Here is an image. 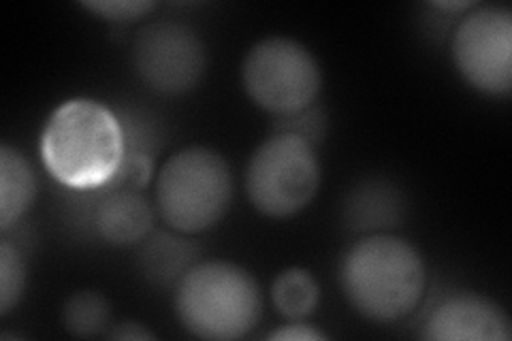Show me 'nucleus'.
<instances>
[{
    "label": "nucleus",
    "mask_w": 512,
    "mask_h": 341,
    "mask_svg": "<svg viewBox=\"0 0 512 341\" xmlns=\"http://www.w3.org/2000/svg\"><path fill=\"white\" fill-rule=\"evenodd\" d=\"M41 158L54 180L75 192L116 182L126 158V131L118 113L94 99L56 107L41 133Z\"/></svg>",
    "instance_id": "nucleus-1"
},
{
    "label": "nucleus",
    "mask_w": 512,
    "mask_h": 341,
    "mask_svg": "<svg viewBox=\"0 0 512 341\" xmlns=\"http://www.w3.org/2000/svg\"><path fill=\"white\" fill-rule=\"evenodd\" d=\"M340 286L348 305L365 320L397 322L421 303L427 267L412 243L391 235H372L344 254Z\"/></svg>",
    "instance_id": "nucleus-2"
},
{
    "label": "nucleus",
    "mask_w": 512,
    "mask_h": 341,
    "mask_svg": "<svg viewBox=\"0 0 512 341\" xmlns=\"http://www.w3.org/2000/svg\"><path fill=\"white\" fill-rule=\"evenodd\" d=\"M175 316L199 339L233 341L246 337L263 314L259 282L229 261H205L175 286Z\"/></svg>",
    "instance_id": "nucleus-3"
},
{
    "label": "nucleus",
    "mask_w": 512,
    "mask_h": 341,
    "mask_svg": "<svg viewBox=\"0 0 512 341\" xmlns=\"http://www.w3.org/2000/svg\"><path fill=\"white\" fill-rule=\"evenodd\" d=\"M154 201L160 218L175 233L210 231L233 201V173L227 158L203 145L175 152L158 171Z\"/></svg>",
    "instance_id": "nucleus-4"
},
{
    "label": "nucleus",
    "mask_w": 512,
    "mask_h": 341,
    "mask_svg": "<svg viewBox=\"0 0 512 341\" xmlns=\"http://www.w3.org/2000/svg\"><path fill=\"white\" fill-rule=\"evenodd\" d=\"M320 186L316 148L301 137L274 133L248 160L246 194L256 211L286 220L306 209Z\"/></svg>",
    "instance_id": "nucleus-5"
},
{
    "label": "nucleus",
    "mask_w": 512,
    "mask_h": 341,
    "mask_svg": "<svg viewBox=\"0 0 512 341\" xmlns=\"http://www.w3.org/2000/svg\"><path fill=\"white\" fill-rule=\"evenodd\" d=\"M242 84L256 107L280 120L316 103L323 73L306 45L288 37H267L248 50Z\"/></svg>",
    "instance_id": "nucleus-6"
},
{
    "label": "nucleus",
    "mask_w": 512,
    "mask_h": 341,
    "mask_svg": "<svg viewBox=\"0 0 512 341\" xmlns=\"http://www.w3.org/2000/svg\"><path fill=\"white\" fill-rule=\"evenodd\" d=\"M451 54L468 86L487 96L512 90V13L506 7H480L455 30Z\"/></svg>",
    "instance_id": "nucleus-7"
},
{
    "label": "nucleus",
    "mask_w": 512,
    "mask_h": 341,
    "mask_svg": "<svg viewBox=\"0 0 512 341\" xmlns=\"http://www.w3.org/2000/svg\"><path fill=\"white\" fill-rule=\"evenodd\" d=\"M133 67L150 90L180 96L195 90L205 75V43L188 24L158 20L137 35Z\"/></svg>",
    "instance_id": "nucleus-8"
},
{
    "label": "nucleus",
    "mask_w": 512,
    "mask_h": 341,
    "mask_svg": "<svg viewBox=\"0 0 512 341\" xmlns=\"http://www.w3.org/2000/svg\"><path fill=\"white\" fill-rule=\"evenodd\" d=\"M423 337L431 341H508L512 324L495 301L476 292H453L429 312Z\"/></svg>",
    "instance_id": "nucleus-9"
},
{
    "label": "nucleus",
    "mask_w": 512,
    "mask_h": 341,
    "mask_svg": "<svg viewBox=\"0 0 512 341\" xmlns=\"http://www.w3.org/2000/svg\"><path fill=\"white\" fill-rule=\"evenodd\" d=\"M94 233L109 246L128 248L154 231V207L137 188L107 186L90 211Z\"/></svg>",
    "instance_id": "nucleus-10"
},
{
    "label": "nucleus",
    "mask_w": 512,
    "mask_h": 341,
    "mask_svg": "<svg viewBox=\"0 0 512 341\" xmlns=\"http://www.w3.org/2000/svg\"><path fill=\"white\" fill-rule=\"evenodd\" d=\"M197 246L182 233H156L143 241L139 267L148 282L160 288L178 286V282L195 267Z\"/></svg>",
    "instance_id": "nucleus-11"
},
{
    "label": "nucleus",
    "mask_w": 512,
    "mask_h": 341,
    "mask_svg": "<svg viewBox=\"0 0 512 341\" xmlns=\"http://www.w3.org/2000/svg\"><path fill=\"white\" fill-rule=\"evenodd\" d=\"M37 197V177L28 158L3 145L0 148V229L7 233L18 224Z\"/></svg>",
    "instance_id": "nucleus-12"
},
{
    "label": "nucleus",
    "mask_w": 512,
    "mask_h": 341,
    "mask_svg": "<svg viewBox=\"0 0 512 341\" xmlns=\"http://www.w3.org/2000/svg\"><path fill=\"white\" fill-rule=\"evenodd\" d=\"M402 214V194L380 180L359 184L346 199V222L355 231L387 229L399 224Z\"/></svg>",
    "instance_id": "nucleus-13"
},
{
    "label": "nucleus",
    "mask_w": 512,
    "mask_h": 341,
    "mask_svg": "<svg viewBox=\"0 0 512 341\" xmlns=\"http://www.w3.org/2000/svg\"><path fill=\"white\" fill-rule=\"evenodd\" d=\"M271 299H274L276 310L286 320H303L308 318L318 305V282L308 269H284L282 273H278L274 286H271Z\"/></svg>",
    "instance_id": "nucleus-14"
},
{
    "label": "nucleus",
    "mask_w": 512,
    "mask_h": 341,
    "mask_svg": "<svg viewBox=\"0 0 512 341\" xmlns=\"http://www.w3.org/2000/svg\"><path fill=\"white\" fill-rule=\"evenodd\" d=\"M111 322V305L96 290H77L62 307V324L75 337H99Z\"/></svg>",
    "instance_id": "nucleus-15"
},
{
    "label": "nucleus",
    "mask_w": 512,
    "mask_h": 341,
    "mask_svg": "<svg viewBox=\"0 0 512 341\" xmlns=\"http://www.w3.org/2000/svg\"><path fill=\"white\" fill-rule=\"evenodd\" d=\"M26 275V261L20 248L5 239L0 243V316H7L22 301Z\"/></svg>",
    "instance_id": "nucleus-16"
},
{
    "label": "nucleus",
    "mask_w": 512,
    "mask_h": 341,
    "mask_svg": "<svg viewBox=\"0 0 512 341\" xmlns=\"http://www.w3.org/2000/svg\"><path fill=\"white\" fill-rule=\"evenodd\" d=\"M276 133H288V135L301 137L303 141L312 143L316 148V145L325 139L327 118L323 111L312 105L308 109L295 113V116L280 118L276 124Z\"/></svg>",
    "instance_id": "nucleus-17"
},
{
    "label": "nucleus",
    "mask_w": 512,
    "mask_h": 341,
    "mask_svg": "<svg viewBox=\"0 0 512 341\" xmlns=\"http://www.w3.org/2000/svg\"><path fill=\"white\" fill-rule=\"evenodd\" d=\"M84 9L107 22L128 24L146 18L150 11L156 9V3H148V0H96V3H84Z\"/></svg>",
    "instance_id": "nucleus-18"
},
{
    "label": "nucleus",
    "mask_w": 512,
    "mask_h": 341,
    "mask_svg": "<svg viewBox=\"0 0 512 341\" xmlns=\"http://www.w3.org/2000/svg\"><path fill=\"white\" fill-rule=\"evenodd\" d=\"M327 335H323L320 331L312 329L310 324H303L301 320H291V324H284L278 331L269 333L271 341H320L325 339Z\"/></svg>",
    "instance_id": "nucleus-19"
},
{
    "label": "nucleus",
    "mask_w": 512,
    "mask_h": 341,
    "mask_svg": "<svg viewBox=\"0 0 512 341\" xmlns=\"http://www.w3.org/2000/svg\"><path fill=\"white\" fill-rule=\"evenodd\" d=\"M109 339H120V341H146V339H154V333L148 331L143 324L133 322V320H124L114 324V331L109 333Z\"/></svg>",
    "instance_id": "nucleus-20"
}]
</instances>
